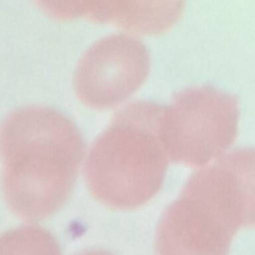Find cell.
<instances>
[{"mask_svg": "<svg viewBox=\"0 0 255 255\" xmlns=\"http://www.w3.org/2000/svg\"><path fill=\"white\" fill-rule=\"evenodd\" d=\"M3 193L13 214L43 220L68 200L85 152L77 127L54 109L30 106L1 128Z\"/></svg>", "mask_w": 255, "mask_h": 255, "instance_id": "cell-1", "label": "cell"}, {"mask_svg": "<svg viewBox=\"0 0 255 255\" xmlns=\"http://www.w3.org/2000/svg\"><path fill=\"white\" fill-rule=\"evenodd\" d=\"M255 227V148H236L190 176L162 214L159 254L228 253L240 228Z\"/></svg>", "mask_w": 255, "mask_h": 255, "instance_id": "cell-2", "label": "cell"}, {"mask_svg": "<svg viewBox=\"0 0 255 255\" xmlns=\"http://www.w3.org/2000/svg\"><path fill=\"white\" fill-rule=\"evenodd\" d=\"M162 113L163 107L154 103H130L93 142L84 173L97 200L129 210L157 193L169 159L161 139Z\"/></svg>", "mask_w": 255, "mask_h": 255, "instance_id": "cell-3", "label": "cell"}, {"mask_svg": "<svg viewBox=\"0 0 255 255\" xmlns=\"http://www.w3.org/2000/svg\"><path fill=\"white\" fill-rule=\"evenodd\" d=\"M237 98L213 87L176 93L161 117V139L169 159L202 166L221 157L237 135Z\"/></svg>", "mask_w": 255, "mask_h": 255, "instance_id": "cell-4", "label": "cell"}, {"mask_svg": "<svg viewBox=\"0 0 255 255\" xmlns=\"http://www.w3.org/2000/svg\"><path fill=\"white\" fill-rule=\"evenodd\" d=\"M149 55L137 39L117 34L105 37L83 55L74 75L79 100L96 110L114 108L145 81Z\"/></svg>", "mask_w": 255, "mask_h": 255, "instance_id": "cell-5", "label": "cell"}, {"mask_svg": "<svg viewBox=\"0 0 255 255\" xmlns=\"http://www.w3.org/2000/svg\"><path fill=\"white\" fill-rule=\"evenodd\" d=\"M184 6L185 0H107L102 24L132 34L160 35L179 21Z\"/></svg>", "mask_w": 255, "mask_h": 255, "instance_id": "cell-6", "label": "cell"}, {"mask_svg": "<svg viewBox=\"0 0 255 255\" xmlns=\"http://www.w3.org/2000/svg\"><path fill=\"white\" fill-rule=\"evenodd\" d=\"M50 17L58 21H72L80 17L93 22L103 0H34Z\"/></svg>", "mask_w": 255, "mask_h": 255, "instance_id": "cell-7", "label": "cell"}]
</instances>
